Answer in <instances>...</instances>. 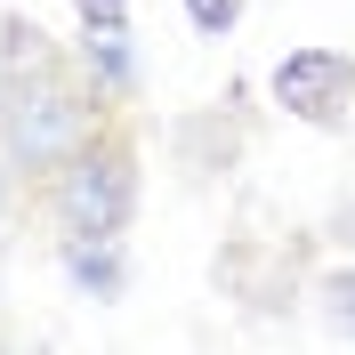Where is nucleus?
Instances as JSON below:
<instances>
[{"mask_svg": "<svg viewBox=\"0 0 355 355\" xmlns=\"http://www.w3.org/2000/svg\"><path fill=\"white\" fill-rule=\"evenodd\" d=\"M8 105H0V162L24 178V186H41L73 146L105 130V97L81 81L73 57L41 49V24L8 17Z\"/></svg>", "mask_w": 355, "mask_h": 355, "instance_id": "1", "label": "nucleus"}, {"mask_svg": "<svg viewBox=\"0 0 355 355\" xmlns=\"http://www.w3.org/2000/svg\"><path fill=\"white\" fill-rule=\"evenodd\" d=\"M41 210L57 234H130L137 218V146L121 130H97L41 178Z\"/></svg>", "mask_w": 355, "mask_h": 355, "instance_id": "2", "label": "nucleus"}, {"mask_svg": "<svg viewBox=\"0 0 355 355\" xmlns=\"http://www.w3.org/2000/svg\"><path fill=\"white\" fill-rule=\"evenodd\" d=\"M266 97L291 121H307V130H347L355 121V57H339V49H291L283 65L266 73Z\"/></svg>", "mask_w": 355, "mask_h": 355, "instance_id": "3", "label": "nucleus"}, {"mask_svg": "<svg viewBox=\"0 0 355 355\" xmlns=\"http://www.w3.org/2000/svg\"><path fill=\"white\" fill-rule=\"evenodd\" d=\"M57 275L81 299H97V307L130 299V250H121V234H57Z\"/></svg>", "mask_w": 355, "mask_h": 355, "instance_id": "4", "label": "nucleus"}, {"mask_svg": "<svg viewBox=\"0 0 355 355\" xmlns=\"http://www.w3.org/2000/svg\"><path fill=\"white\" fill-rule=\"evenodd\" d=\"M73 65H81V81L97 89L105 105L137 97V41H130V24H81V41H73Z\"/></svg>", "mask_w": 355, "mask_h": 355, "instance_id": "5", "label": "nucleus"}, {"mask_svg": "<svg viewBox=\"0 0 355 355\" xmlns=\"http://www.w3.org/2000/svg\"><path fill=\"white\" fill-rule=\"evenodd\" d=\"M315 315H323L331 339H355V266H331V275L315 283Z\"/></svg>", "mask_w": 355, "mask_h": 355, "instance_id": "6", "label": "nucleus"}, {"mask_svg": "<svg viewBox=\"0 0 355 355\" xmlns=\"http://www.w3.org/2000/svg\"><path fill=\"white\" fill-rule=\"evenodd\" d=\"M178 8H186V24H194L202 41H226L243 24V0H178Z\"/></svg>", "mask_w": 355, "mask_h": 355, "instance_id": "7", "label": "nucleus"}, {"mask_svg": "<svg viewBox=\"0 0 355 355\" xmlns=\"http://www.w3.org/2000/svg\"><path fill=\"white\" fill-rule=\"evenodd\" d=\"M81 24H130V0H73Z\"/></svg>", "mask_w": 355, "mask_h": 355, "instance_id": "8", "label": "nucleus"}, {"mask_svg": "<svg viewBox=\"0 0 355 355\" xmlns=\"http://www.w3.org/2000/svg\"><path fill=\"white\" fill-rule=\"evenodd\" d=\"M17 186H24V178L0 162V234H8V218H17Z\"/></svg>", "mask_w": 355, "mask_h": 355, "instance_id": "9", "label": "nucleus"}, {"mask_svg": "<svg viewBox=\"0 0 355 355\" xmlns=\"http://www.w3.org/2000/svg\"><path fill=\"white\" fill-rule=\"evenodd\" d=\"M8 81H17V73H8V49H0V105H8Z\"/></svg>", "mask_w": 355, "mask_h": 355, "instance_id": "10", "label": "nucleus"}]
</instances>
